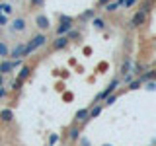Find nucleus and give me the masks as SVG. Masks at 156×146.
Returning a JSON list of instances; mask_svg holds the SVG:
<instances>
[{"label":"nucleus","instance_id":"obj_5","mask_svg":"<svg viewBox=\"0 0 156 146\" xmlns=\"http://www.w3.org/2000/svg\"><path fill=\"white\" fill-rule=\"evenodd\" d=\"M35 26L41 29V31H47V29L51 27V22H49V18L45 14H37L35 16Z\"/></svg>","mask_w":156,"mask_h":146},{"label":"nucleus","instance_id":"obj_31","mask_svg":"<svg viewBox=\"0 0 156 146\" xmlns=\"http://www.w3.org/2000/svg\"><path fill=\"white\" fill-rule=\"evenodd\" d=\"M6 23H8V18H6V14H2V16H0V27L6 26Z\"/></svg>","mask_w":156,"mask_h":146},{"label":"nucleus","instance_id":"obj_20","mask_svg":"<svg viewBox=\"0 0 156 146\" xmlns=\"http://www.w3.org/2000/svg\"><path fill=\"white\" fill-rule=\"evenodd\" d=\"M66 37H68V39H70V41H76V39H78V37H80V31H78V29H74V27H72V29H70V31H68V33H66Z\"/></svg>","mask_w":156,"mask_h":146},{"label":"nucleus","instance_id":"obj_11","mask_svg":"<svg viewBox=\"0 0 156 146\" xmlns=\"http://www.w3.org/2000/svg\"><path fill=\"white\" fill-rule=\"evenodd\" d=\"M133 58H129L127 57L125 61H123V64H121V76H127V74H131V70H133Z\"/></svg>","mask_w":156,"mask_h":146},{"label":"nucleus","instance_id":"obj_25","mask_svg":"<svg viewBox=\"0 0 156 146\" xmlns=\"http://www.w3.org/2000/svg\"><path fill=\"white\" fill-rule=\"evenodd\" d=\"M58 22H68V23H74V18H72V16H65V14H61V16H58Z\"/></svg>","mask_w":156,"mask_h":146},{"label":"nucleus","instance_id":"obj_12","mask_svg":"<svg viewBox=\"0 0 156 146\" xmlns=\"http://www.w3.org/2000/svg\"><path fill=\"white\" fill-rule=\"evenodd\" d=\"M12 119H14V111L12 109H2L0 111V121H2V123H12Z\"/></svg>","mask_w":156,"mask_h":146},{"label":"nucleus","instance_id":"obj_30","mask_svg":"<svg viewBox=\"0 0 156 146\" xmlns=\"http://www.w3.org/2000/svg\"><path fill=\"white\" fill-rule=\"evenodd\" d=\"M55 142H58V134H51V136H49V144H55Z\"/></svg>","mask_w":156,"mask_h":146},{"label":"nucleus","instance_id":"obj_21","mask_svg":"<svg viewBox=\"0 0 156 146\" xmlns=\"http://www.w3.org/2000/svg\"><path fill=\"white\" fill-rule=\"evenodd\" d=\"M94 18H96L94 10H86V12H82V16H80V19H94Z\"/></svg>","mask_w":156,"mask_h":146},{"label":"nucleus","instance_id":"obj_16","mask_svg":"<svg viewBox=\"0 0 156 146\" xmlns=\"http://www.w3.org/2000/svg\"><path fill=\"white\" fill-rule=\"evenodd\" d=\"M68 138H70V140H78V138H80V129H78V127H70V130H68Z\"/></svg>","mask_w":156,"mask_h":146},{"label":"nucleus","instance_id":"obj_23","mask_svg":"<svg viewBox=\"0 0 156 146\" xmlns=\"http://www.w3.org/2000/svg\"><path fill=\"white\" fill-rule=\"evenodd\" d=\"M144 88L148 92H156V80H148V82H144Z\"/></svg>","mask_w":156,"mask_h":146},{"label":"nucleus","instance_id":"obj_37","mask_svg":"<svg viewBox=\"0 0 156 146\" xmlns=\"http://www.w3.org/2000/svg\"><path fill=\"white\" fill-rule=\"evenodd\" d=\"M104 146H111V144H104Z\"/></svg>","mask_w":156,"mask_h":146},{"label":"nucleus","instance_id":"obj_15","mask_svg":"<svg viewBox=\"0 0 156 146\" xmlns=\"http://www.w3.org/2000/svg\"><path fill=\"white\" fill-rule=\"evenodd\" d=\"M139 10L148 16V12L152 10V0H143V2H140V6H139Z\"/></svg>","mask_w":156,"mask_h":146},{"label":"nucleus","instance_id":"obj_28","mask_svg":"<svg viewBox=\"0 0 156 146\" xmlns=\"http://www.w3.org/2000/svg\"><path fill=\"white\" fill-rule=\"evenodd\" d=\"M2 14H12V6H10V4H2Z\"/></svg>","mask_w":156,"mask_h":146},{"label":"nucleus","instance_id":"obj_32","mask_svg":"<svg viewBox=\"0 0 156 146\" xmlns=\"http://www.w3.org/2000/svg\"><path fill=\"white\" fill-rule=\"evenodd\" d=\"M80 146H92V142L88 138H80Z\"/></svg>","mask_w":156,"mask_h":146},{"label":"nucleus","instance_id":"obj_13","mask_svg":"<svg viewBox=\"0 0 156 146\" xmlns=\"http://www.w3.org/2000/svg\"><path fill=\"white\" fill-rule=\"evenodd\" d=\"M29 74H31V66H29V64H22L18 78H20V80H27V78H29Z\"/></svg>","mask_w":156,"mask_h":146},{"label":"nucleus","instance_id":"obj_9","mask_svg":"<svg viewBox=\"0 0 156 146\" xmlns=\"http://www.w3.org/2000/svg\"><path fill=\"white\" fill-rule=\"evenodd\" d=\"M23 53H26V43H18V45L10 51V57L12 58H23Z\"/></svg>","mask_w":156,"mask_h":146},{"label":"nucleus","instance_id":"obj_18","mask_svg":"<svg viewBox=\"0 0 156 146\" xmlns=\"http://www.w3.org/2000/svg\"><path fill=\"white\" fill-rule=\"evenodd\" d=\"M92 23H94L96 29H105V26H107L104 18H94V19H92Z\"/></svg>","mask_w":156,"mask_h":146},{"label":"nucleus","instance_id":"obj_7","mask_svg":"<svg viewBox=\"0 0 156 146\" xmlns=\"http://www.w3.org/2000/svg\"><path fill=\"white\" fill-rule=\"evenodd\" d=\"M10 29H12V31H16V33L26 31V18H16V19H12Z\"/></svg>","mask_w":156,"mask_h":146},{"label":"nucleus","instance_id":"obj_35","mask_svg":"<svg viewBox=\"0 0 156 146\" xmlns=\"http://www.w3.org/2000/svg\"><path fill=\"white\" fill-rule=\"evenodd\" d=\"M2 82H4V74H0V86H2Z\"/></svg>","mask_w":156,"mask_h":146},{"label":"nucleus","instance_id":"obj_10","mask_svg":"<svg viewBox=\"0 0 156 146\" xmlns=\"http://www.w3.org/2000/svg\"><path fill=\"white\" fill-rule=\"evenodd\" d=\"M74 27V23H68V22H58L57 26V35H66L70 29Z\"/></svg>","mask_w":156,"mask_h":146},{"label":"nucleus","instance_id":"obj_24","mask_svg":"<svg viewBox=\"0 0 156 146\" xmlns=\"http://www.w3.org/2000/svg\"><path fill=\"white\" fill-rule=\"evenodd\" d=\"M140 86H143V82H140V78H136L135 82H129V90H139Z\"/></svg>","mask_w":156,"mask_h":146},{"label":"nucleus","instance_id":"obj_17","mask_svg":"<svg viewBox=\"0 0 156 146\" xmlns=\"http://www.w3.org/2000/svg\"><path fill=\"white\" fill-rule=\"evenodd\" d=\"M101 109H104V103H100V105H94V107L90 109V119H96V117L101 113Z\"/></svg>","mask_w":156,"mask_h":146},{"label":"nucleus","instance_id":"obj_4","mask_svg":"<svg viewBox=\"0 0 156 146\" xmlns=\"http://www.w3.org/2000/svg\"><path fill=\"white\" fill-rule=\"evenodd\" d=\"M144 23H146V14L140 12V10H136L133 16H131V19H129L131 27H140V26H144Z\"/></svg>","mask_w":156,"mask_h":146},{"label":"nucleus","instance_id":"obj_19","mask_svg":"<svg viewBox=\"0 0 156 146\" xmlns=\"http://www.w3.org/2000/svg\"><path fill=\"white\" fill-rule=\"evenodd\" d=\"M0 57H10V49L4 41H0Z\"/></svg>","mask_w":156,"mask_h":146},{"label":"nucleus","instance_id":"obj_29","mask_svg":"<svg viewBox=\"0 0 156 146\" xmlns=\"http://www.w3.org/2000/svg\"><path fill=\"white\" fill-rule=\"evenodd\" d=\"M123 6H125V8H133V6H136V0H125Z\"/></svg>","mask_w":156,"mask_h":146},{"label":"nucleus","instance_id":"obj_14","mask_svg":"<svg viewBox=\"0 0 156 146\" xmlns=\"http://www.w3.org/2000/svg\"><path fill=\"white\" fill-rule=\"evenodd\" d=\"M139 78H140V82H143V84H144V82H148V80H156V70H146Z\"/></svg>","mask_w":156,"mask_h":146},{"label":"nucleus","instance_id":"obj_1","mask_svg":"<svg viewBox=\"0 0 156 146\" xmlns=\"http://www.w3.org/2000/svg\"><path fill=\"white\" fill-rule=\"evenodd\" d=\"M45 43H47V35H45V33H37V35H33L26 43V53H23V57H29L31 53H35L39 47L45 45Z\"/></svg>","mask_w":156,"mask_h":146},{"label":"nucleus","instance_id":"obj_36","mask_svg":"<svg viewBox=\"0 0 156 146\" xmlns=\"http://www.w3.org/2000/svg\"><path fill=\"white\" fill-rule=\"evenodd\" d=\"M0 16H2V4H0Z\"/></svg>","mask_w":156,"mask_h":146},{"label":"nucleus","instance_id":"obj_33","mask_svg":"<svg viewBox=\"0 0 156 146\" xmlns=\"http://www.w3.org/2000/svg\"><path fill=\"white\" fill-rule=\"evenodd\" d=\"M4 96H6V88H2V86H0V99H2Z\"/></svg>","mask_w":156,"mask_h":146},{"label":"nucleus","instance_id":"obj_6","mask_svg":"<svg viewBox=\"0 0 156 146\" xmlns=\"http://www.w3.org/2000/svg\"><path fill=\"white\" fill-rule=\"evenodd\" d=\"M68 43H70V39L66 35H57V39L53 41V49L55 51H62L65 47H68Z\"/></svg>","mask_w":156,"mask_h":146},{"label":"nucleus","instance_id":"obj_26","mask_svg":"<svg viewBox=\"0 0 156 146\" xmlns=\"http://www.w3.org/2000/svg\"><path fill=\"white\" fill-rule=\"evenodd\" d=\"M29 4H31L33 8H41L43 4H45V0H29Z\"/></svg>","mask_w":156,"mask_h":146},{"label":"nucleus","instance_id":"obj_2","mask_svg":"<svg viewBox=\"0 0 156 146\" xmlns=\"http://www.w3.org/2000/svg\"><path fill=\"white\" fill-rule=\"evenodd\" d=\"M117 86H119V78H115V80H111V82H109V86H107L105 90H101L100 94L96 96L94 103H100V101H104L105 97H109V96H111V94H113V92H115V88H117Z\"/></svg>","mask_w":156,"mask_h":146},{"label":"nucleus","instance_id":"obj_8","mask_svg":"<svg viewBox=\"0 0 156 146\" xmlns=\"http://www.w3.org/2000/svg\"><path fill=\"white\" fill-rule=\"evenodd\" d=\"M90 119V107H84V109H78L76 115H74V121L76 123H86Z\"/></svg>","mask_w":156,"mask_h":146},{"label":"nucleus","instance_id":"obj_22","mask_svg":"<svg viewBox=\"0 0 156 146\" xmlns=\"http://www.w3.org/2000/svg\"><path fill=\"white\" fill-rule=\"evenodd\" d=\"M117 97H119V96H117L115 92H113V94H111L109 97H105V99H104V105H113L115 101H117Z\"/></svg>","mask_w":156,"mask_h":146},{"label":"nucleus","instance_id":"obj_34","mask_svg":"<svg viewBox=\"0 0 156 146\" xmlns=\"http://www.w3.org/2000/svg\"><path fill=\"white\" fill-rule=\"evenodd\" d=\"M111 0H98V4H100V6H105V4H109Z\"/></svg>","mask_w":156,"mask_h":146},{"label":"nucleus","instance_id":"obj_27","mask_svg":"<svg viewBox=\"0 0 156 146\" xmlns=\"http://www.w3.org/2000/svg\"><path fill=\"white\" fill-rule=\"evenodd\" d=\"M22 84H23V80H20V78H16V80H14V84H12V90H20V88H22Z\"/></svg>","mask_w":156,"mask_h":146},{"label":"nucleus","instance_id":"obj_3","mask_svg":"<svg viewBox=\"0 0 156 146\" xmlns=\"http://www.w3.org/2000/svg\"><path fill=\"white\" fill-rule=\"evenodd\" d=\"M18 66H22V58H14V61H2V62H0V74H10V72L16 70Z\"/></svg>","mask_w":156,"mask_h":146}]
</instances>
